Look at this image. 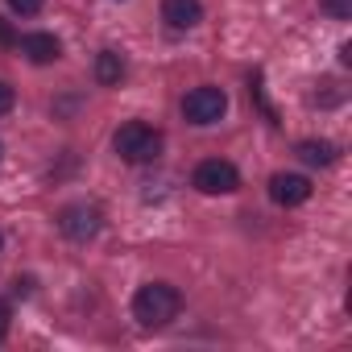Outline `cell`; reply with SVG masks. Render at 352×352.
I'll use <instances>...</instances> for the list:
<instances>
[{"mask_svg":"<svg viewBox=\"0 0 352 352\" xmlns=\"http://www.w3.org/2000/svg\"><path fill=\"white\" fill-rule=\"evenodd\" d=\"M224 112H228L224 87H195V91H187V100H183V116H187L191 124H216Z\"/></svg>","mask_w":352,"mask_h":352,"instance_id":"cell-5","label":"cell"},{"mask_svg":"<svg viewBox=\"0 0 352 352\" xmlns=\"http://www.w3.org/2000/svg\"><path fill=\"white\" fill-rule=\"evenodd\" d=\"M112 149H116L124 162L141 166V162H153V157L162 153V133H157L153 124H145V120H129V124L116 129Z\"/></svg>","mask_w":352,"mask_h":352,"instance_id":"cell-2","label":"cell"},{"mask_svg":"<svg viewBox=\"0 0 352 352\" xmlns=\"http://www.w3.org/2000/svg\"><path fill=\"white\" fill-rule=\"evenodd\" d=\"M17 46H21V54H25L30 63H38V67H46V63H54V58L63 54V42H58L54 34H25V38H17Z\"/></svg>","mask_w":352,"mask_h":352,"instance_id":"cell-8","label":"cell"},{"mask_svg":"<svg viewBox=\"0 0 352 352\" xmlns=\"http://www.w3.org/2000/svg\"><path fill=\"white\" fill-rule=\"evenodd\" d=\"M0 249H5V236H0Z\"/></svg>","mask_w":352,"mask_h":352,"instance_id":"cell-16","label":"cell"},{"mask_svg":"<svg viewBox=\"0 0 352 352\" xmlns=\"http://www.w3.org/2000/svg\"><path fill=\"white\" fill-rule=\"evenodd\" d=\"M0 153H5V145H0Z\"/></svg>","mask_w":352,"mask_h":352,"instance_id":"cell-17","label":"cell"},{"mask_svg":"<svg viewBox=\"0 0 352 352\" xmlns=\"http://www.w3.org/2000/svg\"><path fill=\"white\" fill-rule=\"evenodd\" d=\"M13 100H17V96H13V87H9V83H0V116L13 112Z\"/></svg>","mask_w":352,"mask_h":352,"instance_id":"cell-13","label":"cell"},{"mask_svg":"<svg viewBox=\"0 0 352 352\" xmlns=\"http://www.w3.org/2000/svg\"><path fill=\"white\" fill-rule=\"evenodd\" d=\"M17 42V34L9 30V21H0V46H13Z\"/></svg>","mask_w":352,"mask_h":352,"instance_id":"cell-14","label":"cell"},{"mask_svg":"<svg viewBox=\"0 0 352 352\" xmlns=\"http://www.w3.org/2000/svg\"><path fill=\"white\" fill-rule=\"evenodd\" d=\"M270 199L282 204V208H298L311 199V179H302V174H274L270 179Z\"/></svg>","mask_w":352,"mask_h":352,"instance_id":"cell-6","label":"cell"},{"mask_svg":"<svg viewBox=\"0 0 352 352\" xmlns=\"http://www.w3.org/2000/svg\"><path fill=\"white\" fill-rule=\"evenodd\" d=\"M9 9L21 17H34V13H42V0H9Z\"/></svg>","mask_w":352,"mask_h":352,"instance_id":"cell-12","label":"cell"},{"mask_svg":"<svg viewBox=\"0 0 352 352\" xmlns=\"http://www.w3.org/2000/svg\"><path fill=\"white\" fill-rule=\"evenodd\" d=\"M179 311H183V294L170 282H145L133 294V319L141 327H166L170 319H179Z\"/></svg>","mask_w":352,"mask_h":352,"instance_id":"cell-1","label":"cell"},{"mask_svg":"<svg viewBox=\"0 0 352 352\" xmlns=\"http://www.w3.org/2000/svg\"><path fill=\"white\" fill-rule=\"evenodd\" d=\"M120 79H124V58H120L116 50H100V54H96V83L116 87Z\"/></svg>","mask_w":352,"mask_h":352,"instance_id":"cell-9","label":"cell"},{"mask_svg":"<svg viewBox=\"0 0 352 352\" xmlns=\"http://www.w3.org/2000/svg\"><path fill=\"white\" fill-rule=\"evenodd\" d=\"M298 157H302L307 166H331V162H336V145H331V141H302V145H298Z\"/></svg>","mask_w":352,"mask_h":352,"instance_id":"cell-10","label":"cell"},{"mask_svg":"<svg viewBox=\"0 0 352 352\" xmlns=\"http://www.w3.org/2000/svg\"><path fill=\"white\" fill-rule=\"evenodd\" d=\"M162 21L170 30H195L204 21V0H162Z\"/></svg>","mask_w":352,"mask_h":352,"instance_id":"cell-7","label":"cell"},{"mask_svg":"<svg viewBox=\"0 0 352 352\" xmlns=\"http://www.w3.org/2000/svg\"><path fill=\"white\" fill-rule=\"evenodd\" d=\"M100 224H104V216H100V208H91V204H67V208L58 212V232H63L67 241H75V245H87V241L100 232Z\"/></svg>","mask_w":352,"mask_h":352,"instance_id":"cell-4","label":"cell"},{"mask_svg":"<svg viewBox=\"0 0 352 352\" xmlns=\"http://www.w3.org/2000/svg\"><path fill=\"white\" fill-rule=\"evenodd\" d=\"M191 187L204 191V195H232V191L241 187V170H236L232 162H224V157H208V162L195 166Z\"/></svg>","mask_w":352,"mask_h":352,"instance_id":"cell-3","label":"cell"},{"mask_svg":"<svg viewBox=\"0 0 352 352\" xmlns=\"http://www.w3.org/2000/svg\"><path fill=\"white\" fill-rule=\"evenodd\" d=\"M5 331H9V302L0 298V340H5Z\"/></svg>","mask_w":352,"mask_h":352,"instance_id":"cell-15","label":"cell"},{"mask_svg":"<svg viewBox=\"0 0 352 352\" xmlns=\"http://www.w3.org/2000/svg\"><path fill=\"white\" fill-rule=\"evenodd\" d=\"M319 9L327 17H336V21H348L352 17V0H319Z\"/></svg>","mask_w":352,"mask_h":352,"instance_id":"cell-11","label":"cell"}]
</instances>
